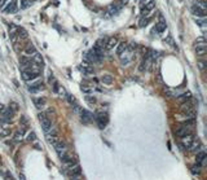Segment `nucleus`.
<instances>
[{"instance_id":"1","label":"nucleus","mask_w":207,"mask_h":180,"mask_svg":"<svg viewBox=\"0 0 207 180\" xmlns=\"http://www.w3.org/2000/svg\"><path fill=\"white\" fill-rule=\"evenodd\" d=\"M119 57H120V63H122L123 66H128V65H130V63L132 62L133 57H135V52H133V49L130 48V47H127L126 52H124L123 55H120Z\"/></svg>"},{"instance_id":"2","label":"nucleus","mask_w":207,"mask_h":180,"mask_svg":"<svg viewBox=\"0 0 207 180\" xmlns=\"http://www.w3.org/2000/svg\"><path fill=\"white\" fill-rule=\"evenodd\" d=\"M38 118H39V121L42 122V127L45 131V133L51 132L52 131V122H51V119L47 117V114H45V113H40V114L38 115Z\"/></svg>"},{"instance_id":"3","label":"nucleus","mask_w":207,"mask_h":180,"mask_svg":"<svg viewBox=\"0 0 207 180\" xmlns=\"http://www.w3.org/2000/svg\"><path fill=\"white\" fill-rule=\"evenodd\" d=\"M39 78V73L38 70H33V69H23L22 70V79L26 82H31Z\"/></svg>"},{"instance_id":"4","label":"nucleus","mask_w":207,"mask_h":180,"mask_svg":"<svg viewBox=\"0 0 207 180\" xmlns=\"http://www.w3.org/2000/svg\"><path fill=\"white\" fill-rule=\"evenodd\" d=\"M153 62H154V60H153V57L150 56V53H148L144 58H142V62L140 63V66H138V70H140V71H142V73L148 71V70H150Z\"/></svg>"},{"instance_id":"5","label":"nucleus","mask_w":207,"mask_h":180,"mask_svg":"<svg viewBox=\"0 0 207 180\" xmlns=\"http://www.w3.org/2000/svg\"><path fill=\"white\" fill-rule=\"evenodd\" d=\"M53 148L56 149V152H57V154H58V157L61 158L62 156H65V154L67 153V146H66V144L63 143V141H61V140H58L57 143L53 145Z\"/></svg>"},{"instance_id":"6","label":"nucleus","mask_w":207,"mask_h":180,"mask_svg":"<svg viewBox=\"0 0 207 180\" xmlns=\"http://www.w3.org/2000/svg\"><path fill=\"white\" fill-rule=\"evenodd\" d=\"M43 88H44L43 83L40 82V80L35 79V80H31V84H28V92H30V93H36L40 90H43Z\"/></svg>"},{"instance_id":"7","label":"nucleus","mask_w":207,"mask_h":180,"mask_svg":"<svg viewBox=\"0 0 207 180\" xmlns=\"http://www.w3.org/2000/svg\"><path fill=\"white\" fill-rule=\"evenodd\" d=\"M96 121H97L100 128H105L106 123H108V114L106 113H98L97 117H96Z\"/></svg>"},{"instance_id":"8","label":"nucleus","mask_w":207,"mask_h":180,"mask_svg":"<svg viewBox=\"0 0 207 180\" xmlns=\"http://www.w3.org/2000/svg\"><path fill=\"white\" fill-rule=\"evenodd\" d=\"M20 65L21 68L23 69H30L31 65H33V58L31 57H27V56H22V57L20 58Z\"/></svg>"},{"instance_id":"9","label":"nucleus","mask_w":207,"mask_h":180,"mask_svg":"<svg viewBox=\"0 0 207 180\" xmlns=\"http://www.w3.org/2000/svg\"><path fill=\"white\" fill-rule=\"evenodd\" d=\"M16 12H17V0H12L4 8V13L5 15H12V13H16Z\"/></svg>"},{"instance_id":"10","label":"nucleus","mask_w":207,"mask_h":180,"mask_svg":"<svg viewBox=\"0 0 207 180\" xmlns=\"http://www.w3.org/2000/svg\"><path fill=\"white\" fill-rule=\"evenodd\" d=\"M153 34H162L163 31H166V22L163 20H160L158 23H155V26L153 27Z\"/></svg>"},{"instance_id":"11","label":"nucleus","mask_w":207,"mask_h":180,"mask_svg":"<svg viewBox=\"0 0 207 180\" xmlns=\"http://www.w3.org/2000/svg\"><path fill=\"white\" fill-rule=\"evenodd\" d=\"M154 7H155V0H150V1H149L145 7H142V9H141V15H142V16H148V15H149V12H150V9H153Z\"/></svg>"},{"instance_id":"12","label":"nucleus","mask_w":207,"mask_h":180,"mask_svg":"<svg viewBox=\"0 0 207 180\" xmlns=\"http://www.w3.org/2000/svg\"><path fill=\"white\" fill-rule=\"evenodd\" d=\"M193 141H194V137L192 136L190 133H188V135H185V136L181 137V143H183V145L187 148V149L190 146V144L193 143Z\"/></svg>"},{"instance_id":"13","label":"nucleus","mask_w":207,"mask_h":180,"mask_svg":"<svg viewBox=\"0 0 207 180\" xmlns=\"http://www.w3.org/2000/svg\"><path fill=\"white\" fill-rule=\"evenodd\" d=\"M192 13L197 17H206V9L199 8V7H197L195 4L192 7Z\"/></svg>"},{"instance_id":"14","label":"nucleus","mask_w":207,"mask_h":180,"mask_svg":"<svg viewBox=\"0 0 207 180\" xmlns=\"http://www.w3.org/2000/svg\"><path fill=\"white\" fill-rule=\"evenodd\" d=\"M80 119L83 123H90L92 121V114L88 110H82L80 111Z\"/></svg>"},{"instance_id":"15","label":"nucleus","mask_w":207,"mask_h":180,"mask_svg":"<svg viewBox=\"0 0 207 180\" xmlns=\"http://www.w3.org/2000/svg\"><path fill=\"white\" fill-rule=\"evenodd\" d=\"M35 53H36V48L34 47V44L28 43L27 47L25 48V56H27V57H33Z\"/></svg>"},{"instance_id":"16","label":"nucleus","mask_w":207,"mask_h":180,"mask_svg":"<svg viewBox=\"0 0 207 180\" xmlns=\"http://www.w3.org/2000/svg\"><path fill=\"white\" fill-rule=\"evenodd\" d=\"M79 70L83 74H85V75H91V74H93L95 73V70H93V68L92 66H90V65H80L79 66Z\"/></svg>"},{"instance_id":"17","label":"nucleus","mask_w":207,"mask_h":180,"mask_svg":"<svg viewBox=\"0 0 207 180\" xmlns=\"http://www.w3.org/2000/svg\"><path fill=\"white\" fill-rule=\"evenodd\" d=\"M201 148H202V145H201V143H199V141H193V143L190 144V146L188 148L190 152H193V153H198L199 150H201Z\"/></svg>"},{"instance_id":"18","label":"nucleus","mask_w":207,"mask_h":180,"mask_svg":"<svg viewBox=\"0 0 207 180\" xmlns=\"http://www.w3.org/2000/svg\"><path fill=\"white\" fill-rule=\"evenodd\" d=\"M195 53L199 57H202V56H205L206 53V44H197L195 45Z\"/></svg>"},{"instance_id":"19","label":"nucleus","mask_w":207,"mask_h":180,"mask_svg":"<svg viewBox=\"0 0 207 180\" xmlns=\"http://www.w3.org/2000/svg\"><path fill=\"white\" fill-rule=\"evenodd\" d=\"M188 133H189V127H187V126H180L179 128L176 130V135L180 136V137L188 135Z\"/></svg>"},{"instance_id":"20","label":"nucleus","mask_w":207,"mask_h":180,"mask_svg":"<svg viewBox=\"0 0 207 180\" xmlns=\"http://www.w3.org/2000/svg\"><path fill=\"white\" fill-rule=\"evenodd\" d=\"M101 82H102L104 84H106V86H110V84L114 83V78H113L112 75H109V74H105V75H102Z\"/></svg>"},{"instance_id":"21","label":"nucleus","mask_w":207,"mask_h":180,"mask_svg":"<svg viewBox=\"0 0 207 180\" xmlns=\"http://www.w3.org/2000/svg\"><path fill=\"white\" fill-rule=\"evenodd\" d=\"M17 36H18V39H21V42H22V40H26L27 36H28V35H27V31L25 30V29H20V27H18V29H17Z\"/></svg>"},{"instance_id":"22","label":"nucleus","mask_w":207,"mask_h":180,"mask_svg":"<svg viewBox=\"0 0 207 180\" xmlns=\"http://www.w3.org/2000/svg\"><path fill=\"white\" fill-rule=\"evenodd\" d=\"M34 104L38 109H42L45 105V98L44 97H35L34 98Z\"/></svg>"},{"instance_id":"23","label":"nucleus","mask_w":207,"mask_h":180,"mask_svg":"<svg viewBox=\"0 0 207 180\" xmlns=\"http://www.w3.org/2000/svg\"><path fill=\"white\" fill-rule=\"evenodd\" d=\"M117 45H118V47H117V55H118V56L123 55L124 52H126L127 47H128V45H127L126 43H123V42H122V43H119V44H117Z\"/></svg>"},{"instance_id":"24","label":"nucleus","mask_w":207,"mask_h":180,"mask_svg":"<svg viewBox=\"0 0 207 180\" xmlns=\"http://www.w3.org/2000/svg\"><path fill=\"white\" fill-rule=\"evenodd\" d=\"M13 115H14V110H12L10 108L5 109V110H3V117H4V118L7 119V121L12 119V118H13Z\"/></svg>"},{"instance_id":"25","label":"nucleus","mask_w":207,"mask_h":180,"mask_svg":"<svg viewBox=\"0 0 207 180\" xmlns=\"http://www.w3.org/2000/svg\"><path fill=\"white\" fill-rule=\"evenodd\" d=\"M117 44H118V40L115 39V38H110V39L106 42V48H108V49H113V48L117 47Z\"/></svg>"},{"instance_id":"26","label":"nucleus","mask_w":207,"mask_h":180,"mask_svg":"<svg viewBox=\"0 0 207 180\" xmlns=\"http://www.w3.org/2000/svg\"><path fill=\"white\" fill-rule=\"evenodd\" d=\"M149 22H150V17H149V16H144L140 20V22H138V26H140V27H146L149 25Z\"/></svg>"},{"instance_id":"27","label":"nucleus","mask_w":207,"mask_h":180,"mask_svg":"<svg viewBox=\"0 0 207 180\" xmlns=\"http://www.w3.org/2000/svg\"><path fill=\"white\" fill-rule=\"evenodd\" d=\"M190 96H192L190 92H184V93H181L180 96L177 97V100H179L181 104H183V102H185L187 100H189V98H190Z\"/></svg>"},{"instance_id":"28","label":"nucleus","mask_w":207,"mask_h":180,"mask_svg":"<svg viewBox=\"0 0 207 180\" xmlns=\"http://www.w3.org/2000/svg\"><path fill=\"white\" fill-rule=\"evenodd\" d=\"M106 42H108V39H106V38H101V39L97 40L96 45H97L98 48H101V49H105V48H106Z\"/></svg>"},{"instance_id":"29","label":"nucleus","mask_w":207,"mask_h":180,"mask_svg":"<svg viewBox=\"0 0 207 180\" xmlns=\"http://www.w3.org/2000/svg\"><path fill=\"white\" fill-rule=\"evenodd\" d=\"M206 160V153L205 152H198L197 153V162L198 163H203Z\"/></svg>"},{"instance_id":"30","label":"nucleus","mask_w":207,"mask_h":180,"mask_svg":"<svg viewBox=\"0 0 207 180\" xmlns=\"http://www.w3.org/2000/svg\"><path fill=\"white\" fill-rule=\"evenodd\" d=\"M33 1L34 0H21V9H26V8H28L31 4H33Z\"/></svg>"},{"instance_id":"31","label":"nucleus","mask_w":207,"mask_h":180,"mask_svg":"<svg viewBox=\"0 0 207 180\" xmlns=\"http://www.w3.org/2000/svg\"><path fill=\"white\" fill-rule=\"evenodd\" d=\"M195 23L199 25L202 29H205V27H206V18H205V17H197V20H195Z\"/></svg>"},{"instance_id":"32","label":"nucleus","mask_w":207,"mask_h":180,"mask_svg":"<svg viewBox=\"0 0 207 180\" xmlns=\"http://www.w3.org/2000/svg\"><path fill=\"white\" fill-rule=\"evenodd\" d=\"M23 133H25V130H21V131H17L14 133V140L16 141H21L23 139Z\"/></svg>"},{"instance_id":"33","label":"nucleus","mask_w":207,"mask_h":180,"mask_svg":"<svg viewBox=\"0 0 207 180\" xmlns=\"http://www.w3.org/2000/svg\"><path fill=\"white\" fill-rule=\"evenodd\" d=\"M165 42H166V43L168 44V45H171V47H172V48L177 49V47H176V45H175V43H173V39H172V36H170V35H168V36H167L166 39H165Z\"/></svg>"},{"instance_id":"34","label":"nucleus","mask_w":207,"mask_h":180,"mask_svg":"<svg viewBox=\"0 0 207 180\" xmlns=\"http://www.w3.org/2000/svg\"><path fill=\"white\" fill-rule=\"evenodd\" d=\"M118 10H119V7H118V5H110L109 7V13H110V15H114V13H117Z\"/></svg>"},{"instance_id":"35","label":"nucleus","mask_w":207,"mask_h":180,"mask_svg":"<svg viewBox=\"0 0 207 180\" xmlns=\"http://www.w3.org/2000/svg\"><path fill=\"white\" fill-rule=\"evenodd\" d=\"M65 97L67 98V101H69L71 105H73V104H75V102H77L75 97H74V96H71V95H69V93H66V95H65Z\"/></svg>"},{"instance_id":"36","label":"nucleus","mask_w":207,"mask_h":180,"mask_svg":"<svg viewBox=\"0 0 207 180\" xmlns=\"http://www.w3.org/2000/svg\"><path fill=\"white\" fill-rule=\"evenodd\" d=\"M195 5L199 7V8H202V9H206V1H205V0H197Z\"/></svg>"},{"instance_id":"37","label":"nucleus","mask_w":207,"mask_h":180,"mask_svg":"<svg viewBox=\"0 0 207 180\" xmlns=\"http://www.w3.org/2000/svg\"><path fill=\"white\" fill-rule=\"evenodd\" d=\"M80 88H82V91H83V92H85V93H91L92 90H93L92 87H87V86H82Z\"/></svg>"},{"instance_id":"38","label":"nucleus","mask_w":207,"mask_h":180,"mask_svg":"<svg viewBox=\"0 0 207 180\" xmlns=\"http://www.w3.org/2000/svg\"><path fill=\"white\" fill-rule=\"evenodd\" d=\"M197 63H198V68H199V69H201L202 71H203V70H205V66H206L205 61H203V60H199V61H198Z\"/></svg>"},{"instance_id":"39","label":"nucleus","mask_w":207,"mask_h":180,"mask_svg":"<svg viewBox=\"0 0 207 180\" xmlns=\"http://www.w3.org/2000/svg\"><path fill=\"white\" fill-rule=\"evenodd\" d=\"M4 175H5V176H4V178H5V180H16V179H14V178H13V175H12V174H10V172H9V171H7V172H5V174H4Z\"/></svg>"},{"instance_id":"40","label":"nucleus","mask_w":207,"mask_h":180,"mask_svg":"<svg viewBox=\"0 0 207 180\" xmlns=\"http://www.w3.org/2000/svg\"><path fill=\"white\" fill-rule=\"evenodd\" d=\"M85 100H87L88 102H91V105H93L95 102H96V98L95 97H91V96H87V97H85Z\"/></svg>"},{"instance_id":"41","label":"nucleus","mask_w":207,"mask_h":180,"mask_svg":"<svg viewBox=\"0 0 207 180\" xmlns=\"http://www.w3.org/2000/svg\"><path fill=\"white\" fill-rule=\"evenodd\" d=\"M197 44H205V38L201 36V38H198L197 40H195V45Z\"/></svg>"},{"instance_id":"42","label":"nucleus","mask_w":207,"mask_h":180,"mask_svg":"<svg viewBox=\"0 0 207 180\" xmlns=\"http://www.w3.org/2000/svg\"><path fill=\"white\" fill-rule=\"evenodd\" d=\"M27 140H28V141H33V140H35V133H34V132H28Z\"/></svg>"},{"instance_id":"43","label":"nucleus","mask_w":207,"mask_h":180,"mask_svg":"<svg viewBox=\"0 0 207 180\" xmlns=\"http://www.w3.org/2000/svg\"><path fill=\"white\" fill-rule=\"evenodd\" d=\"M3 110H4V106H3V104L0 102V111H3Z\"/></svg>"},{"instance_id":"44","label":"nucleus","mask_w":207,"mask_h":180,"mask_svg":"<svg viewBox=\"0 0 207 180\" xmlns=\"http://www.w3.org/2000/svg\"><path fill=\"white\" fill-rule=\"evenodd\" d=\"M20 179H21V180H26V179H25V176H23L22 174H21V175H20Z\"/></svg>"},{"instance_id":"45","label":"nucleus","mask_w":207,"mask_h":180,"mask_svg":"<svg viewBox=\"0 0 207 180\" xmlns=\"http://www.w3.org/2000/svg\"><path fill=\"white\" fill-rule=\"evenodd\" d=\"M122 3H123V4H127V3H128V0H122Z\"/></svg>"}]
</instances>
